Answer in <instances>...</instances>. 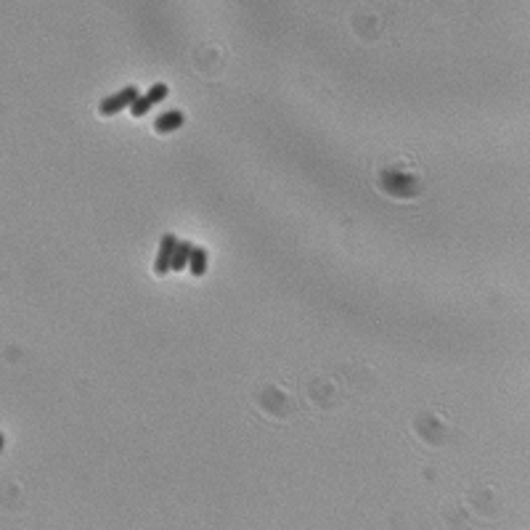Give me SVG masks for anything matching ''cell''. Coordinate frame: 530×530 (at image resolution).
I'll return each instance as SVG.
<instances>
[{"label":"cell","mask_w":530,"mask_h":530,"mask_svg":"<svg viewBox=\"0 0 530 530\" xmlns=\"http://www.w3.org/2000/svg\"><path fill=\"white\" fill-rule=\"evenodd\" d=\"M178 239L173 233H165L162 242H159V252H157V260H154V273L157 276H165L170 271V258H173V249H175Z\"/></svg>","instance_id":"cell-2"},{"label":"cell","mask_w":530,"mask_h":530,"mask_svg":"<svg viewBox=\"0 0 530 530\" xmlns=\"http://www.w3.org/2000/svg\"><path fill=\"white\" fill-rule=\"evenodd\" d=\"M167 96H170V88H167L165 82H157V85H152V88H149V93H146L143 98H146V101H149L152 106H157L159 101H165Z\"/></svg>","instance_id":"cell-6"},{"label":"cell","mask_w":530,"mask_h":530,"mask_svg":"<svg viewBox=\"0 0 530 530\" xmlns=\"http://www.w3.org/2000/svg\"><path fill=\"white\" fill-rule=\"evenodd\" d=\"M183 122H186V117H183V112H178V109L162 112V114L154 120V130H157L159 136H167V133H175Z\"/></svg>","instance_id":"cell-3"},{"label":"cell","mask_w":530,"mask_h":530,"mask_svg":"<svg viewBox=\"0 0 530 530\" xmlns=\"http://www.w3.org/2000/svg\"><path fill=\"white\" fill-rule=\"evenodd\" d=\"M138 96H141V93H138L136 85H127V88L117 91L114 96H106L104 101L98 104V114H101V117H112V114H117V112H122V109H127Z\"/></svg>","instance_id":"cell-1"},{"label":"cell","mask_w":530,"mask_h":530,"mask_svg":"<svg viewBox=\"0 0 530 530\" xmlns=\"http://www.w3.org/2000/svg\"><path fill=\"white\" fill-rule=\"evenodd\" d=\"M188 255H191V242H178L173 249V258H170V271L181 273L188 265Z\"/></svg>","instance_id":"cell-5"},{"label":"cell","mask_w":530,"mask_h":530,"mask_svg":"<svg viewBox=\"0 0 530 530\" xmlns=\"http://www.w3.org/2000/svg\"><path fill=\"white\" fill-rule=\"evenodd\" d=\"M207 265H210V255H207V249L204 247H191V255H188V271H191V276H197V279H202L204 273H207Z\"/></svg>","instance_id":"cell-4"},{"label":"cell","mask_w":530,"mask_h":530,"mask_svg":"<svg viewBox=\"0 0 530 530\" xmlns=\"http://www.w3.org/2000/svg\"><path fill=\"white\" fill-rule=\"evenodd\" d=\"M3 448H6V438H3V432H0V454H3Z\"/></svg>","instance_id":"cell-7"}]
</instances>
